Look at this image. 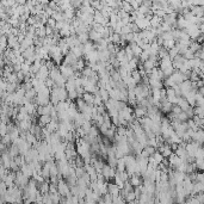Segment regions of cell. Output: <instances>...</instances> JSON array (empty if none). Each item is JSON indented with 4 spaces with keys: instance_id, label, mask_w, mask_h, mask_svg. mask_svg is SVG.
<instances>
[{
    "instance_id": "obj_30",
    "label": "cell",
    "mask_w": 204,
    "mask_h": 204,
    "mask_svg": "<svg viewBox=\"0 0 204 204\" xmlns=\"http://www.w3.org/2000/svg\"><path fill=\"white\" fill-rule=\"evenodd\" d=\"M183 112V110L180 109V106L179 105H174L173 106V109H172V114H174V115H179V114H182Z\"/></svg>"
},
{
    "instance_id": "obj_21",
    "label": "cell",
    "mask_w": 204,
    "mask_h": 204,
    "mask_svg": "<svg viewBox=\"0 0 204 204\" xmlns=\"http://www.w3.org/2000/svg\"><path fill=\"white\" fill-rule=\"evenodd\" d=\"M99 131H98V129H97V127L96 125H93L92 128H91V130H90V133L87 134L90 137H92V139H98V136H99V134H98Z\"/></svg>"
},
{
    "instance_id": "obj_18",
    "label": "cell",
    "mask_w": 204,
    "mask_h": 204,
    "mask_svg": "<svg viewBox=\"0 0 204 204\" xmlns=\"http://www.w3.org/2000/svg\"><path fill=\"white\" fill-rule=\"evenodd\" d=\"M122 8L127 12V13H129V15L134 11V8H133V6L130 5L129 1H122Z\"/></svg>"
},
{
    "instance_id": "obj_4",
    "label": "cell",
    "mask_w": 204,
    "mask_h": 204,
    "mask_svg": "<svg viewBox=\"0 0 204 204\" xmlns=\"http://www.w3.org/2000/svg\"><path fill=\"white\" fill-rule=\"evenodd\" d=\"M182 163H183V160H182L178 155H176V153H173V154L168 158V163H169V166L173 167V168H177Z\"/></svg>"
},
{
    "instance_id": "obj_6",
    "label": "cell",
    "mask_w": 204,
    "mask_h": 204,
    "mask_svg": "<svg viewBox=\"0 0 204 204\" xmlns=\"http://www.w3.org/2000/svg\"><path fill=\"white\" fill-rule=\"evenodd\" d=\"M192 141H193V142L199 143L201 146H203L204 144V131L202 130V129H199L198 131H196V133H195Z\"/></svg>"
},
{
    "instance_id": "obj_28",
    "label": "cell",
    "mask_w": 204,
    "mask_h": 204,
    "mask_svg": "<svg viewBox=\"0 0 204 204\" xmlns=\"http://www.w3.org/2000/svg\"><path fill=\"white\" fill-rule=\"evenodd\" d=\"M144 149H146V152L149 154V156H153L154 153L156 152V148H154V147H152V146H147Z\"/></svg>"
},
{
    "instance_id": "obj_8",
    "label": "cell",
    "mask_w": 204,
    "mask_h": 204,
    "mask_svg": "<svg viewBox=\"0 0 204 204\" xmlns=\"http://www.w3.org/2000/svg\"><path fill=\"white\" fill-rule=\"evenodd\" d=\"M88 36H90V41L91 42H96V43H98V42L102 40V35L99 34V32H97V31H94V30H90V32H88Z\"/></svg>"
},
{
    "instance_id": "obj_29",
    "label": "cell",
    "mask_w": 204,
    "mask_h": 204,
    "mask_svg": "<svg viewBox=\"0 0 204 204\" xmlns=\"http://www.w3.org/2000/svg\"><path fill=\"white\" fill-rule=\"evenodd\" d=\"M56 24H58V21H55L53 17H50V18L48 19V23H47V25H48V26H50V28H53V29H55V28H56Z\"/></svg>"
},
{
    "instance_id": "obj_24",
    "label": "cell",
    "mask_w": 204,
    "mask_h": 204,
    "mask_svg": "<svg viewBox=\"0 0 204 204\" xmlns=\"http://www.w3.org/2000/svg\"><path fill=\"white\" fill-rule=\"evenodd\" d=\"M195 166H196L197 169L204 171V159H197L196 163H195Z\"/></svg>"
},
{
    "instance_id": "obj_27",
    "label": "cell",
    "mask_w": 204,
    "mask_h": 204,
    "mask_svg": "<svg viewBox=\"0 0 204 204\" xmlns=\"http://www.w3.org/2000/svg\"><path fill=\"white\" fill-rule=\"evenodd\" d=\"M161 37H163V41H171V40H174V38H173V35H172V31H171V32H163V35H161Z\"/></svg>"
},
{
    "instance_id": "obj_23",
    "label": "cell",
    "mask_w": 204,
    "mask_h": 204,
    "mask_svg": "<svg viewBox=\"0 0 204 204\" xmlns=\"http://www.w3.org/2000/svg\"><path fill=\"white\" fill-rule=\"evenodd\" d=\"M183 56H184V59L185 60H187V61H190V60H193L196 56H195V53H192L190 49H187L185 53L183 54Z\"/></svg>"
},
{
    "instance_id": "obj_7",
    "label": "cell",
    "mask_w": 204,
    "mask_h": 204,
    "mask_svg": "<svg viewBox=\"0 0 204 204\" xmlns=\"http://www.w3.org/2000/svg\"><path fill=\"white\" fill-rule=\"evenodd\" d=\"M161 105H163V107H161V112H163V114H166V115L171 114V112H172V109H173V106H174V105H172L171 103L168 102L167 99H166V100H163V102H161Z\"/></svg>"
},
{
    "instance_id": "obj_22",
    "label": "cell",
    "mask_w": 204,
    "mask_h": 204,
    "mask_svg": "<svg viewBox=\"0 0 204 204\" xmlns=\"http://www.w3.org/2000/svg\"><path fill=\"white\" fill-rule=\"evenodd\" d=\"M131 77H133V79L135 80L136 84H140V82L142 81V77H141V74H140V72L137 69L134 71V72H131Z\"/></svg>"
},
{
    "instance_id": "obj_26",
    "label": "cell",
    "mask_w": 204,
    "mask_h": 204,
    "mask_svg": "<svg viewBox=\"0 0 204 204\" xmlns=\"http://www.w3.org/2000/svg\"><path fill=\"white\" fill-rule=\"evenodd\" d=\"M116 134L120 136H127V128L125 127H118L116 130Z\"/></svg>"
},
{
    "instance_id": "obj_12",
    "label": "cell",
    "mask_w": 204,
    "mask_h": 204,
    "mask_svg": "<svg viewBox=\"0 0 204 204\" xmlns=\"http://www.w3.org/2000/svg\"><path fill=\"white\" fill-rule=\"evenodd\" d=\"M82 99L87 103L88 105H94V94H92V93L85 92V94L82 96Z\"/></svg>"
},
{
    "instance_id": "obj_25",
    "label": "cell",
    "mask_w": 204,
    "mask_h": 204,
    "mask_svg": "<svg viewBox=\"0 0 204 204\" xmlns=\"http://www.w3.org/2000/svg\"><path fill=\"white\" fill-rule=\"evenodd\" d=\"M127 202H129V203H131L133 201H135L136 199V195H135V192L133 191V192H129L127 196H125V198H124Z\"/></svg>"
},
{
    "instance_id": "obj_32",
    "label": "cell",
    "mask_w": 204,
    "mask_h": 204,
    "mask_svg": "<svg viewBox=\"0 0 204 204\" xmlns=\"http://www.w3.org/2000/svg\"><path fill=\"white\" fill-rule=\"evenodd\" d=\"M198 93H201V94L204 97V86L203 87H201V88H198Z\"/></svg>"
},
{
    "instance_id": "obj_10",
    "label": "cell",
    "mask_w": 204,
    "mask_h": 204,
    "mask_svg": "<svg viewBox=\"0 0 204 204\" xmlns=\"http://www.w3.org/2000/svg\"><path fill=\"white\" fill-rule=\"evenodd\" d=\"M177 105H179V106H180V109L183 110V112H186V111H187L190 107H192V106H191V105L187 103V100H186L184 97H180V98H179V102H178V104H177Z\"/></svg>"
},
{
    "instance_id": "obj_9",
    "label": "cell",
    "mask_w": 204,
    "mask_h": 204,
    "mask_svg": "<svg viewBox=\"0 0 204 204\" xmlns=\"http://www.w3.org/2000/svg\"><path fill=\"white\" fill-rule=\"evenodd\" d=\"M71 51H72V53H73V54H74L78 59H81L82 56H84V44L72 48V49H71Z\"/></svg>"
},
{
    "instance_id": "obj_16",
    "label": "cell",
    "mask_w": 204,
    "mask_h": 204,
    "mask_svg": "<svg viewBox=\"0 0 204 204\" xmlns=\"http://www.w3.org/2000/svg\"><path fill=\"white\" fill-rule=\"evenodd\" d=\"M116 169H117L118 172H125V171H127V165H125V161H124L123 159H118Z\"/></svg>"
},
{
    "instance_id": "obj_1",
    "label": "cell",
    "mask_w": 204,
    "mask_h": 204,
    "mask_svg": "<svg viewBox=\"0 0 204 204\" xmlns=\"http://www.w3.org/2000/svg\"><path fill=\"white\" fill-rule=\"evenodd\" d=\"M60 72H61L62 77L64 79H67V80L74 78V75H75V71L73 69V67L72 66H67L64 63H62L60 66Z\"/></svg>"
},
{
    "instance_id": "obj_19",
    "label": "cell",
    "mask_w": 204,
    "mask_h": 204,
    "mask_svg": "<svg viewBox=\"0 0 204 204\" xmlns=\"http://www.w3.org/2000/svg\"><path fill=\"white\" fill-rule=\"evenodd\" d=\"M78 40L81 44H85L87 42L90 41V36H88V32H84V34H80L78 35Z\"/></svg>"
},
{
    "instance_id": "obj_13",
    "label": "cell",
    "mask_w": 204,
    "mask_h": 204,
    "mask_svg": "<svg viewBox=\"0 0 204 204\" xmlns=\"http://www.w3.org/2000/svg\"><path fill=\"white\" fill-rule=\"evenodd\" d=\"M99 94H100L103 102L105 103V104L110 100V94H109V91H107V90H105V88H99Z\"/></svg>"
},
{
    "instance_id": "obj_31",
    "label": "cell",
    "mask_w": 204,
    "mask_h": 204,
    "mask_svg": "<svg viewBox=\"0 0 204 204\" xmlns=\"http://www.w3.org/2000/svg\"><path fill=\"white\" fill-rule=\"evenodd\" d=\"M199 31H201V34L204 36V24H201V25H199Z\"/></svg>"
},
{
    "instance_id": "obj_17",
    "label": "cell",
    "mask_w": 204,
    "mask_h": 204,
    "mask_svg": "<svg viewBox=\"0 0 204 204\" xmlns=\"http://www.w3.org/2000/svg\"><path fill=\"white\" fill-rule=\"evenodd\" d=\"M158 56H159V59H160V60H163V59H167V58H169V53H168V50H167L166 48L161 47V48H160V50H159Z\"/></svg>"
},
{
    "instance_id": "obj_11",
    "label": "cell",
    "mask_w": 204,
    "mask_h": 204,
    "mask_svg": "<svg viewBox=\"0 0 204 204\" xmlns=\"http://www.w3.org/2000/svg\"><path fill=\"white\" fill-rule=\"evenodd\" d=\"M130 47H131V49H133L134 56H135V58H140V56H141V54L143 53L142 48H141V47H139L136 43H131V44H130Z\"/></svg>"
},
{
    "instance_id": "obj_3",
    "label": "cell",
    "mask_w": 204,
    "mask_h": 204,
    "mask_svg": "<svg viewBox=\"0 0 204 204\" xmlns=\"http://www.w3.org/2000/svg\"><path fill=\"white\" fill-rule=\"evenodd\" d=\"M111 58V53L105 49V50H98V59H99V62H104V63H107L109 60Z\"/></svg>"
},
{
    "instance_id": "obj_2",
    "label": "cell",
    "mask_w": 204,
    "mask_h": 204,
    "mask_svg": "<svg viewBox=\"0 0 204 204\" xmlns=\"http://www.w3.org/2000/svg\"><path fill=\"white\" fill-rule=\"evenodd\" d=\"M58 189H59V193L61 196H71L69 195V185L66 183L64 180H59V184H58Z\"/></svg>"
},
{
    "instance_id": "obj_20",
    "label": "cell",
    "mask_w": 204,
    "mask_h": 204,
    "mask_svg": "<svg viewBox=\"0 0 204 204\" xmlns=\"http://www.w3.org/2000/svg\"><path fill=\"white\" fill-rule=\"evenodd\" d=\"M153 159H154L156 163H159V165H160V163H163V160H165L163 155L161 154V153H160V152H159V150H156V152L154 153V155H153Z\"/></svg>"
},
{
    "instance_id": "obj_15",
    "label": "cell",
    "mask_w": 204,
    "mask_h": 204,
    "mask_svg": "<svg viewBox=\"0 0 204 204\" xmlns=\"http://www.w3.org/2000/svg\"><path fill=\"white\" fill-rule=\"evenodd\" d=\"M192 53H198L199 50H202V44H199L198 42H196V41H192V43H191V45H190V48H189Z\"/></svg>"
},
{
    "instance_id": "obj_5",
    "label": "cell",
    "mask_w": 204,
    "mask_h": 204,
    "mask_svg": "<svg viewBox=\"0 0 204 204\" xmlns=\"http://www.w3.org/2000/svg\"><path fill=\"white\" fill-rule=\"evenodd\" d=\"M134 115H135V117H136L137 120L143 118V117H147V109L143 107V106H139V105H137V106L134 109Z\"/></svg>"
},
{
    "instance_id": "obj_14",
    "label": "cell",
    "mask_w": 204,
    "mask_h": 204,
    "mask_svg": "<svg viewBox=\"0 0 204 204\" xmlns=\"http://www.w3.org/2000/svg\"><path fill=\"white\" fill-rule=\"evenodd\" d=\"M129 183L133 185V187H139V186L142 185V184H141V179H140V176H133V177L130 178Z\"/></svg>"
}]
</instances>
